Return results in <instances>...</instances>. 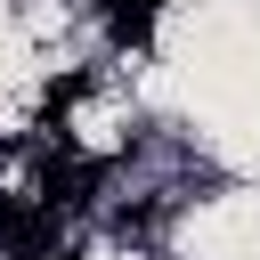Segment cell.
Instances as JSON below:
<instances>
[{
    "instance_id": "cell-1",
    "label": "cell",
    "mask_w": 260,
    "mask_h": 260,
    "mask_svg": "<svg viewBox=\"0 0 260 260\" xmlns=\"http://www.w3.org/2000/svg\"><path fill=\"white\" fill-rule=\"evenodd\" d=\"M0 244H8V260H49V244H57V211L0 195Z\"/></svg>"
},
{
    "instance_id": "cell-2",
    "label": "cell",
    "mask_w": 260,
    "mask_h": 260,
    "mask_svg": "<svg viewBox=\"0 0 260 260\" xmlns=\"http://www.w3.org/2000/svg\"><path fill=\"white\" fill-rule=\"evenodd\" d=\"M89 187H98V162H81V154H49L41 162V211H81L89 203Z\"/></svg>"
},
{
    "instance_id": "cell-3",
    "label": "cell",
    "mask_w": 260,
    "mask_h": 260,
    "mask_svg": "<svg viewBox=\"0 0 260 260\" xmlns=\"http://www.w3.org/2000/svg\"><path fill=\"white\" fill-rule=\"evenodd\" d=\"M154 16H162V0H106V32H114L122 49H138V41L154 32Z\"/></svg>"
},
{
    "instance_id": "cell-4",
    "label": "cell",
    "mask_w": 260,
    "mask_h": 260,
    "mask_svg": "<svg viewBox=\"0 0 260 260\" xmlns=\"http://www.w3.org/2000/svg\"><path fill=\"white\" fill-rule=\"evenodd\" d=\"M81 89H89V73H65V81H49V98H41V114L57 122V114H65V106H73Z\"/></svg>"
},
{
    "instance_id": "cell-5",
    "label": "cell",
    "mask_w": 260,
    "mask_h": 260,
    "mask_svg": "<svg viewBox=\"0 0 260 260\" xmlns=\"http://www.w3.org/2000/svg\"><path fill=\"white\" fill-rule=\"evenodd\" d=\"M65 260H73V252H65Z\"/></svg>"
}]
</instances>
